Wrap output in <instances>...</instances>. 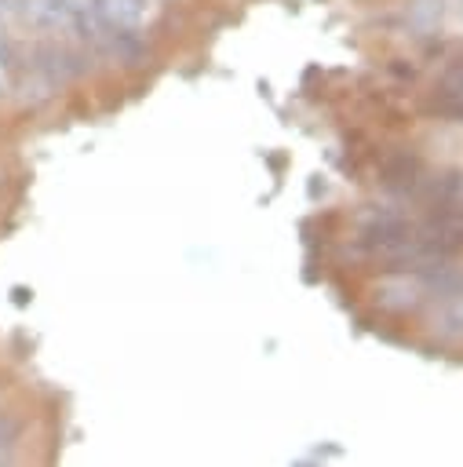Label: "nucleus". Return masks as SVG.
<instances>
[{
  "instance_id": "5",
  "label": "nucleus",
  "mask_w": 463,
  "mask_h": 467,
  "mask_svg": "<svg viewBox=\"0 0 463 467\" xmlns=\"http://www.w3.org/2000/svg\"><path fill=\"white\" fill-rule=\"evenodd\" d=\"M18 434H22V420H18V416H11V412H0V460H7V456H11V449H15Z\"/></svg>"
},
{
  "instance_id": "8",
  "label": "nucleus",
  "mask_w": 463,
  "mask_h": 467,
  "mask_svg": "<svg viewBox=\"0 0 463 467\" xmlns=\"http://www.w3.org/2000/svg\"><path fill=\"white\" fill-rule=\"evenodd\" d=\"M0 467H7V460H0Z\"/></svg>"
},
{
  "instance_id": "1",
  "label": "nucleus",
  "mask_w": 463,
  "mask_h": 467,
  "mask_svg": "<svg viewBox=\"0 0 463 467\" xmlns=\"http://www.w3.org/2000/svg\"><path fill=\"white\" fill-rule=\"evenodd\" d=\"M430 113L463 124V51L441 66L437 84L430 91Z\"/></svg>"
},
{
  "instance_id": "7",
  "label": "nucleus",
  "mask_w": 463,
  "mask_h": 467,
  "mask_svg": "<svg viewBox=\"0 0 463 467\" xmlns=\"http://www.w3.org/2000/svg\"><path fill=\"white\" fill-rule=\"evenodd\" d=\"M0 33H4V15H0Z\"/></svg>"
},
{
  "instance_id": "6",
  "label": "nucleus",
  "mask_w": 463,
  "mask_h": 467,
  "mask_svg": "<svg viewBox=\"0 0 463 467\" xmlns=\"http://www.w3.org/2000/svg\"><path fill=\"white\" fill-rule=\"evenodd\" d=\"M448 7H452V15L463 22V0H448Z\"/></svg>"
},
{
  "instance_id": "2",
  "label": "nucleus",
  "mask_w": 463,
  "mask_h": 467,
  "mask_svg": "<svg viewBox=\"0 0 463 467\" xmlns=\"http://www.w3.org/2000/svg\"><path fill=\"white\" fill-rule=\"evenodd\" d=\"M15 15L40 29V33H62V29H73V4L69 0H15Z\"/></svg>"
},
{
  "instance_id": "4",
  "label": "nucleus",
  "mask_w": 463,
  "mask_h": 467,
  "mask_svg": "<svg viewBox=\"0 0 463 467\" xmlns=\"http://www.w3.org/2000/svg\"><path fill=\"white\" fill-rule=\"evenodd\" d=\"M441 15H445V0H408V26L419 36L434 33L437 22H441Z\"/></svg>"
},
{
  "instance_id": "3",
  "label": "nucleus",
  "mask_w": 463,
  "mask_h": 467,
  "mask_svg": "<svg viewBox=\"0 0 463 467\" xmlns=\"http://www.w3.org/2000/svg\"><path fill=\"white\" fill-rule=\"evenodd\" d=\"M95 11L109 29L124 33H135L146 22V0H95Z\"/></svg>"
}]
</instances>
